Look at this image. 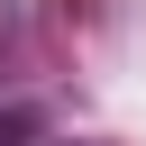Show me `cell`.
Here are the masks:
<instances>
[]
</instances>
